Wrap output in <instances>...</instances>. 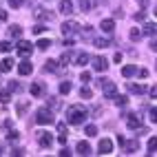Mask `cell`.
Wrapping results in <instances>:
<instances>
[{
    "label": "cell",
    "instance_id": "1",
    "mask_svg": "<svg viewBox=\"0 0 157 157\" xmlns=\"http://www.w3.org/2000/svg\"><path fill=\"white\" fill-rule=\"evenodd\" d=\"M86 117H89V111L82 104H71L67 109V122L69 124H84Z\"/></svg>",
    "mask_w": 157,
    "mask_h": 157
},
{
    "label": "cell",
    "instance_id": "2",
    "mask_svg": "<svg viewBox=\"0 0 157 157\" xmlns=\"http://www.w3.org/2000/svg\"><path fill=\"white\" fill-rule=\"evenodd\" d=\"M36 122L42 124V126H47V124H53V122H56L53 111H51V109H38V113H36Z\"/></svg>",
    "mask_w": 157,
    "mask_h": 157
},
{
    "label": "cell",
    "instance_id": "3",
    "mask_svg": "<svg viewBox=\"0 0 157 157\" xmlns=\"http://www.w3.org/2000/svg\"><path fill=\"white\" fill-rule=\"evenodd\" d=\"M102 93H104V98H115L117 95V86H115V82L111 80H102Z\"/></svg>",
    "mask_w": 157,
    "mask_h": 157
},
{
    "label": "cell",
    "instance_id": "4",
    "mask_svg": "<svg viewBox=\"0 0 157 157\" xmlns=\"http://www.w3.org/2000/svg\"><path fill=\"white\" fill-rule=\"evenodd\" d=\"M36 135H38V144L42 146V148H49V146L53 144V137H51V133H47V131H38Z\"/></svg>",
    "mask_w": 157,
    "mask_h": 157
},
{
    "label": "cell",
    "instance_id": "5",
    "mask_svg": "<svg viewBox=\"0 0 157 157\" xmlns=\"http://www.w3.org/2000/svg\"><path fill=\"white\" fill-rule=\"evenodd\" d=\"M60 29H62V33H64V36H73V33L80 29V25L75 22V20H67V22H62Z\"/></svg>",
    "mask_w": 157,
    "mask_h": 157
},
{
    "label": "cell",
    "instance_id": "6",
    "mask_svg": "<svg viewBox=\"0 0 157 157\" xmlns=\"http://www.w3.org/2000/svg\"><path fill=\"white\" fill-rule=\"evenodd\" d=\"M29 91H31V95H33V98H42L47 93V86H44V82H33V84L29 86Z\"/></svg>",
    "mask_w": 157,
    "mask_h": 157
},
{
    "label": "cell",
    "instance_id": "7",
    "mask_svg": "<svg viewBox=\"0 0 157 157\" xmlns=\"http://www.w3.org/2000/svg\"><path fill=\"white\" fill-rule=\"evenodd\" d=\"M33 16L40 20V22H51V20H53V13H51V11H47V9H42V7H40V9H36V11H33Z\"/></svg>",
    "mask_w": 157,
    "mask_h": 157
},
{
    "label": "cell",
    "instance_id": "8",
    "mask_svg": "<svg viewBox=\"0 0 157 157\" xmlns=\"http://www.w3.org/2000/svg\"><path fill=\"white\" fill-rule=\"evenodd\" d=\"M126 126L131 128V131H137V128H142V117H140V115H128V117H126Z\"/></svg>",
    "mask_w": 157,
    "mask_h": 157
},
{
    "label": "cell",
    "instance_id": "9",
    "mask_svg": "<svg viewBox=\"0 0 157 157\" xmlns=\"http://www.w3.org/2000/svg\"><path fill=\"white\" fill-rule=\"evenodd\" d=\"M100 29H102L106 36H111L113 31H115V20H113V18H104L102 22H100Z\"/></svg>",
    "mask_w": 157,
    "mask_h": 157
},
{
    "label": "cell",
    "instance_id": "10",
    "mask_svg": "<svg viewBox=\"0 0 157 157\" xmlns=\"http://www.w3.org/2000/svg\"><path fill=\"white\" fill-rule=\"evenodd\" d=\"M98 151H100V155H109V153L113 151V142H111L109 137L100 140V144H98Z\"/></svg>",
    "mask_w": 157,
    "mask_h": 157
},
{
    "label": "cell",
    "instance_id": "11",
    "mask_svg": "<svg viewBox=\"0 0 157 157\" xmlns=\"http://www.w3.org/2000/svg\"><path fill=\"white\" fill-rule=\"evenodd\" d=\"M91 64H93V69L95 71H106L109 69V62H106V58H91Z\"/></svg>",
    "mask_w": 157,
    "mask_h": 157
},
{
    "label": "cell",
    "instance_id": "12",
    "mask_svg": "<svg viewBox=\"0 0 157 157\" xmlns=\"http://www.w3.org/2000/svg\"><path fill=\"white\" fill-rule=\"evenodd\" d=\"M31 51H33V44H31V42H27V40H20V42H18V53L20 56H29Z\"/></svg>",
    "mask_w": 157,
    "mask_h": 157
},
{
    "label": "cell",
    "instance_id": "13",
    "mask_svg": "<svg viewBox=\"0 0 157 157\" xmlns=\"http://www.w3.org/2000/svg\"><path fill=\"white\" fill-rule=\"evenodd\" d=\"M31 71H33V64H31L29 60H22V62L18 64V73H20V75H29Z\"/></svg>",
    "mask_w": 157,
    "mask_h": 157
},
{
    "label": "cell",
    "instance_id": "14",
    "mask_svg": "<svg viewBox=\"0 0 157 157\" xmlns=\"http://www.w3.org/2000/svg\"><path fill=\"white\" fill-rule=\"evenodd\" d=\"M60 13H64V16L73 13V2L71 0H60Z\"/></svg>",
    "mask_w": 157,
    "mask_h": 157
},
{
    "label": "cell",
    "instance_id": "15",
    "mask_svg": "<svg viewBox=\"0 0 157 157\" xmlns=\"http://www.w3.org/2000/svg\"><path fill=\"white\" fill-rule=\"evenodd\" d=\"M128 91L135 93V95H142V93H146V86L142 84V82H140V84H137V82H128Z\"/></svg>",
    "mask_w": 157,
    "mask_h": 157
},
{
    "label": "cell",
    "instance_id": "16",
    "mask_svg": "<svg viewBox=\"0 0 157 157\" xmlns=\"http://www.w3.org/2000/svg\"><path fill=\"white\" fill-rule=\"evenodd\" d=\"M75 151H78V155H91V146H89V142H84V140H82V142H78V146H75Z\"/></svg>",
    "mask_w": 157,
    "mask_h": 157
},
{
    "label": "cell",
    "instance_id": "17",
    "mask_svg": "<svg viewBox=\"0 0 157 157\" xmlns=\"http://www.w3.org/2000/svg\"><path fill=\"white\" fill-rule=\"evenodd\" d=\"M122 75H124V78H133V75H137V67H135V64H126V67L122 69Z\"/></svg>",
    "mask_w": 157,
    "mask_h": 157
},
{
    "label": "cell",
    "instance_id": "18",
    "mask_svg": "<svg viewBox=\"0 0 157 157\" xmlns=\"http://www.w3.org/2000/svg\"><path fill=\"white\" fill-rule=\"evenodd\" d=\"M11 69H13V60L11 58H5L2 62H0V71H2V73H9Z\"/></svg>",
    "mask_w": 157,
    "mask_h": 157
},
{
    "label": "cell",
    "instance_id": "19",
    "mask_svg": "<svg viewBox=\"0 0 157 157\" xmlns=\"http://www.w3.org/2000/svg\"><path fill=\"white\" fill-rule=\"evenodd\" d=\"M144 33L155 38V36H157V25H155V22H146V25H144Z\"/></svg>",
    "mask_w": 157,
    "mask_h": 157
},
{
    "label": "cell",
    "instance_id": "20",
    "mask_svg": "<svg viewBox=\"0 0 157 157\" xmlns=\"http://www.w3.org/2000/svg\"><path fill=\"white\" fill-rule=\"evenodd\" d=\"M86 62H91V56H86V53H78L75 56V64L78 67H86Z\"/></svg>",
    "mask_w": 157,
    "mask_h": 157
},
{
    "label": "cell",
    "instance_id": "21",
    "mask_svg": "<svg viewBox=\"0 0 157 157\" xmlns=\"http://www.w3.org/2000/svg\"><path fill=\"white\" fill-rule=\"evenodd\" d=\"M93 44H95L98 49H106V47H111V40L109 38H95V40H93Z\"/></svg>",
    "mask_w": 157,
    "mask_h": 157
},
{
    "label": "cell",
    "instance_id": "22",
    "mask_svg": "<svg viewBox=\"0 0 157 157\" xmlns=\"http://www.w3.org/2000/svg\"><path fill=\"white\" fill-rule=\"evenodd\" d=\"M124 148H126V153H135V151L140 148V142H137V140H131V142L124 144Z\"/></svg>",
    "mask_w": 157,
    "mask_h": 157
},
{
    "label": "cell",
    "instance_id": "23",
    "mask_svg": "<svg viewBox=\"0 0 157 157\" xmlns=\"http://www.w3.org/2000/svg\"><path fill=\"white\" fill-rule=\"evenodd\" d=\"M142 36H144V31H142V29H131V33H128V38L133 40V42L142 40Z\"/></svg>",
    "mask_w": 157,
    "mask_h": 157
},
{
    "label": "cell",
    "instance_id": "24",
    "mask_svg": "<svg viewBox=\"0 0 157 157\" xmlns=\"http://www.w3.org/2000/svg\"><path fill=\"white\" fill-rule=\"evenodd\" d=\"M9 36H11V38H20V36H22V27H18V25L9 27Z\"/></svg>",
    "mask_w": 157,
    "mask_h": 157
},
{
    "label": "cell",
    "instance_id": "25",
    "mask_svg": "<svg viewBox=\"0 0 157 157\" xmlns=\"http://www.w3.org/2000/svg\"><path fill=\"white\" fill-rule=\"evenodd\" d=\"M27 111H29V102H27V100H22V102L18 104V117H22Z\"/></svg>",
    "mask_w": 157,
    "mask_h": 157
},
{
    "label": "cell",
    "instance_id": "26",
    "mask_svg": "<svg viewBox=\"0 0 157 157\" xmlns=\"http://www.w3.org/2000/svg\"><path fill=\"white\" fill-rule=\"evenodd\" d=\"M44 71H49V73L58 71V62H56V60H47V62H44Z\"/></svg>",
    "mask_w": 157,
    "mask_h": 157
},
{
    "label": "cell",
    "instance_id": "27",
    "mask_svg": "<svg viewBox=\"0 0 157 157\" xmlns=\"http://www.w3.org/2000/svg\"><path fill=\"white\" fill-rule=\"evenodd\" d=\"M71 89H73V84H71V82H60V93H62V95L71 93Z\"/></svg>",
    "mask_w": 157,
    "mask_h": 157
},
{
    "label": "cell",
    "instance_id": "28",
    "mask_svg": "<svg viewBox=\"0 0 157 157\" xmlns=\"http://www.w3.org/2000/svg\"><path fill=\"white\" fill-rule=\"evenodd\" d=\"M40 51H47L49 47H51V40H47V38H42V40H38V44H36Z\"/></svg>",
    "mask_w": 157,
    "mask_h": 157
},
{
    "label": "cell",
    "instance_id": "29",
    "mask_svg": "<svg viewBox=\"0 0 157 157\" xmlns=\"http://www.w3.org/2000/svg\"><path fill=\"white\" fill-rule=\"evenodd\" d=\"M11 49H13V44L9 42V40H2V42H0V51H2V53H9Z\"/></svg>",
    "mask_w": 157,
    "mask_h": 157
},
{
    "label": "cell",
    "instance_id": "30",
    "mask_svg": "<svg viewBox=\"0 0 157 157\" xmlns=\"http://www.w3.org/2000/svg\"><path fill=\"white\" fill-rule=\"evenodd\" d=\"M80 98H82V100H91V98H93V91H91L89 86H84V89L80 91Z\"/></svg>",
    "mask_w": 157,
    "mask_h": 157
},
{
    "label": "cell",
    "instance_id": "31",
    "mask_svg": "<svg viewBox=\"0 0 157 157\" xmlns=\"http://www.w3.org/2000/svg\"><path fill=\"white\" fill-rule=\"evenodd\" d=\"M113 102L117 104V106H124V104L128 102V98H126V95H115V98H113Z\"/></svg>",
    "mask_w": 157,
    "mask_h": 157
},
{
    "label": "cell",
    "instance_id": "32",
    "mask_svg": "<svg viewBox=\"0 0 157 157\" xmlns=\"http://www.w3.org/2000/svg\"><path fill=\"white\" fill-rule=\"evenodd\" d=\"M157 151V137H151L148 140V155H153Z\"/></svg>",
    "mask_w": 157,
    "mask_h": 157
},
{
    "label": "cell",
    "instance_id": "33",
    "mask_svg": "<svg viewBox=\"0 0 157 157\" xmlns=\"http://www.w3.org/2000/svg\"><path fill=\"white\" fill-rule=\"evenodd\" d=\"M71 58H73V53H71V51H64V53H62V58H60V62H62V64H69V62H71Z\"/></svg>",
    "mask_w": 157,
    "mask_h": 157
},
{
    "label": "cell",
    "instance_id": "34",
    "mask_svg": "<svg viewBox=\"0 0 157 157\" xmlns=\"http://www.w3.org/2000/svg\"><path fill=\"white\" fill-rule=\"evenodd\" d=\"M80 9H82V11H91V0H80Z\"/></svg>",
    "mask_w": 157,
    "mask_h": 157
},
{
    "label": "cell",
    "instance_id": "35",
    "mask_svg": "<svg viewBox=\"0 0 157 157\" xmlns=\"http://www.w3.org/2000/svg\"><path fill=\"white\" fill-rule=\"evenodd\" d=\"M86 135H89V137L98 135V126H95V124H89V126H86Z\"/></svg>",
    "mask_w": 157,
    "mask_h": 157
},
{
    "label": "cell",
    "instance_id": "36",
    "mask_svg": "<svg viewBox=\"0 0 157 157\" xmlns=\"http://www.w3.org/2000/svg\"><path fill=\"white\" fill-rule=\"evenodd\" d=\"M0 102H2V104H9V102H11V93H0Z\"/></svg>",
    "mask_w": 157,
    "mask_h": 157
},
{
    "label": "cell",
    "instance_id": "37",
    "mask_svg": "<svg viewBox=\"0 0 157 157\" xmlns=\"http://www.w3.org/2000/svg\"><path fill=\"white\" fill-rule=\"evenodd\" d=\"M148 115H151V122H153V124H157V106H153Z\"/></svg>",
    "mask_w": 157,
    "mask_h": 157
},
{
    "label": "cell",
    "instance_id": "38",
    "mask_svg": "<svg viewBox=\"0 0 157 157\" xmlns=\"http://www.w3.org/2000/svg\"><path fill=\"white\" fill-rule=\"evenodd\" d=\"M31 31H33V33H38V36H40V33H42V31H44V25H36V27L31 29Z\"/></svg>",
    "mask_w": 157,
    "mask_h": 157
},
{
    "label": "cell",
    "instance_id": "39",
    "mask_svg": "<svg viewBox=\"0 0 157 157\" xmlns=\"http://www.w3.org/2000/svg\"><path fill=\"white\" fill-rule=\"evenodd\" d=\"M80 80H82V82H91V73H89V71H84V73L80 75Z\"/></svg>",
    "mask_w": 157,
    "mask_h": 157
},
{
    "label": "cell",
    "instance_id": "40",
    "mask_svg": "<svg viewBox=\"0 0 157 157\" xmlns=\"http://www.w3.org/2000/svg\"><path fill=\"white\" fill-rule=\"evenodd\" d=\"M20 5H22V0H9V7H13V9H18Z\"/></svg>",
    "mask_w": 157,
    "mask_h": 157
},
{
    "label": "cell",
    "instance_id": "41",
    "mask_svg": "<svg viewBox=\"0 0 157 157\" xmlns=\"http://www.w3.org/2000/svg\"><path fill=\"white\" fill-rule=\"evenodd\" d=\"M49 106H53V109H58V106H60V102H58L56 98H51V100H49Z\"/></svg>",
    "mask_w": 157,
    "mask_h": 157
},
{
    "label": "cell",
    "instance_id": "42",
    "mask_svg": "<svg viewBox=\"0 0 157 157\" xmlns=\"http://www.w3.org/2000/svg\"><path fill=\"white\" fill-rule=\"evenodd\" d=\"M151 98H153V100H157V84H155V86H151Z\"/></svg>",
    "mask_w": 157,
    "mask_h": 157
},
{
    "label": "cell",
    "instance_id": "43",
    "mask_svg": "<svg viewBox=\"0 0 157 157\" xmlns=\"http://www.w3.org/2000/svg\"><path fill=\"white\" fill-rule=\"evenodd\" d=\"M137 73H140V78H148V71L146 69H137Z\"/></svg>",
    "mask_w": 157,
    "mask_h": 157
},
{
    "label": "cell",
    "instance_id": "44",
    "mask_svg": "<svg viewBox=\"0 0 157 157\" xmlns=\"http://www.w3.org/2000/svg\"><path fill=\"white\" fill-rule=\"evenodd\" d=\"M9 89H11V91H20V84H18V82H11V84H9Z\"/></svg>",
    "mask_w": 157,
    "mask_h": 157
},
{
    "label": "cell",
    "instance_id": "45",
    "mask_svg": "<svg viewBox=\"0 0 157 157\" xmlns=\"http://www.w3.org/2000/svg\"><path fill=\"white\" fill-rule=\"evenodd\" d=\"M5 20H7V11H5V9H0V22H5Z\"/></svg>",
    "mask_w": 157,
    "mask_h": 157
},
{
    "label": "cell",
    "instance_id": "46",
    "mask_svg": "<svg viewBox=\"0 0 157 157\" xmlns=\"http://www.w3.org/2000/svg\"><path fill=\"white\" fill-rule=\"evenodd\" d=\"M9 140H18V131H9Z\"/></svg>",
    "mask_w": 157,
    "mask_h": 157
},
{
    "label": "cell",
    "instance_id": "47",
    "mask_svg": "<svg viewBox=\"0 0 157 157\" xmlns=\"http://www.w3.org/2000/svg\"><path fill=\"white\" fill-rule=\"evenodd\" d=\"M58 142H60V144H67V135H64V133H60V137H58Z\"/></svg>",
    "mask_w": 157,
    "mask_h": 157
},
{
    "label": "cell",
    "instance_id": "48",
    "mask_svg": "<svg viewBox=\"0 0 157 157\" xmlns=\"http://www.w3.org/2000/svg\"><path fill=\"white\" fill-rule=\"evenodd\" d=\"M135 20H137V22H140V20H144V11H137V13H135Z\"/></svg>",
    "mask_w": 157,
    "mask_h": 157
},
{
    "label": "cell",
    "instance_id": "49",
    "mask_svg": "<svg viewBox=\"0 0 157 157\" xmlns=\"http://www.w3.org/2000/svg\"><path fill=\"white\" fill-rule=\"evenodd\" d=\"M151 49H153L155 53H157V38H153V42H151Z\"/></svg>",
    "mask_w": 157,
    "mask_h": 157
},
{
    "label": "cell",
    "instance_id": "50",
    "mask_svg": "<svg viewBox=\"0 0 157 157\" xmlns=\"http://www.w3.org/2000/svg\"><path fill=\"white\" fill-rule=\"evenodd\" d=\"M58 155H60V157H67V155H71V153H69V151H67V148H62V151H60V153H58Z\"/></svg>",
    "mask_w": 157,
    "mask_h": 157
},
{
    "label": "cell",
    "instance_id": "51",
    "mask_svg": "<svg viewBox=\"0 0 157 157\" xmlns=\"http://www.w3.org/2000/svg\"><path fill=\"white\" fill-rule=\"evenodd\" d=\"M137 5H140V7H142V9H144V7H146V5H148V0H137Z\"/></svg>",
    "mask_w": 157,
    "mask_h": 157
},
{
    "label": "cell",
    "instance_id": "52",
    "mask_svg": "<svg viewBox=\"0 0 157 157\" xmlns=\"http://www.w3.org/2000/svg\"><path fill=\"white\" fill-rule=\"evenodd\" d=\"M155 16H157V5H155Z\"/></svg>",
    "mask_w": 157,
    "mask_h": 157
},
{
    "label": "cell",
    "instance_id": "53",
    "mask_svg": "<svg viewBox=\"0 0 157 157\" xmlns=\"http://www.w3.org/2000/svg\"><path fill=\"white\" fill-rule=\"evenodd\" d=\"M0 155H2V146H0Z\"/></svg>",
    "mask_w": 157,
    "mask_h": 157
}]
</instances>
